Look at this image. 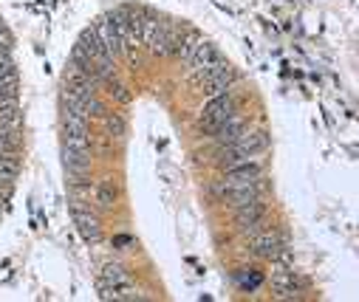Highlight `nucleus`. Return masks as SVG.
Returning <instances> with one entry per match:
<instances>
[{
  "instance_id": "13",
  "label": "nucleus",
  "mask_w": 359,
  "mask_h": 302,
  "mask_svg": "<svg viewBox=\"0 0 359 302\" xmlns=\"http://www.w3.org/2000/svg\"><path fill=\"white\" fill-rule=\"evenodd\" d=\"M201 46V34L198 32H193V28H187L184 34H178V48H175V57L182 59V63L187 66L190 59H193V54H195V48Z\"/></svg>"
},
{
  "instance_id": "5",
  "label": "nucleus",
  "mask_w": 359,
  "mask_h": 302,
  "mask_svg": "<svg viewBox=\"0 0 359 302\" xmlns=\"http://www.w3.org/2000/svg\"><path fill=\"white\" fill-rule=\"evenodd\" d=\"M147 48H151L156 57H175V48H178V32L173 26L162 23L159 32L151 37V43H147Z\"/></svg>"
},
{
  "instance_id": "18",
  "label": "nucleus",
  "mask_w": 359,
  "mask_h": 302,
  "mask_svg": "<svg viewBox=\"0 0 359 302\" xmlns=\"http://www.w3.org/2000/svg\"><path fill=\"white\" fill-rule=\"evenodd\" d=\"M105 128H108V133H110L113 139H122V136H125V130H128L125 119L119 116V113H113V116H108V119H105Z\"/></svg>"
},
{
  "instance_id": "8",
  "label": "nucleus",
  "mask_w": 359,
  "mask_h": 302,
  "mask_svg": "<svg viewBox=\"0 0 359 302\" xmlns=\"http://www.w3.org/2000/svg\"><path fill=\"white\" fill-rule=\"evenodd\" d=\"M232 82H235V71H232L226 63H221L213 74L204 79V94H206L209 99H213V97H221V94H226V90H229Z\"/></svg>"
},
{
  "instance_id": "10",
  "label": "nucleus",
  "mask_w": 359,
  "mask_h": 302,
  "mask_svg": "<svg viewBox=\"0 0 359 302\" xmlns=\"http://www.w3.org/2000/svg\"><path fill=\"white\" fill-rule=\"evenodd\" d=\"M63 167L68 175H88V170H91V156L63 144Z\"/></svg>"
},
{
  "instance_id": "11",
  "label": "nucleus",
  "mask_w": 359,
  "mask_h": 302,
  "mask_svg": "<svg viewBox=\"0 0 359 302\" xmlns=\"http://www.w3.org/2000/svg\"><path fill=\"white\" fill-rule=\"evenodd\" d=\"M244 130H246V122H244V116L232 113V116L226 119V122H224V125H221V128L215 130V136H213V139H215L218 144H232V141H235L237 136H241Z\"/></svg>"
},
{
  "instance_id": "19",
  "label": "nucleus",
  "mask_w": 359,
  "mask_h": 302,
  "mask_svg": "<svg viewBox=\"0 0 359 302\" xmlns=\"http://www.w3.org/2000/svg\"><path fill=\"white\" fill-rule=\"evenodd\" d=\"M9 77H17V68H14V59L9 57V51L0 54V79H9Z\"/></svg>"
},
{
  "instance_id": "4",
  "label": "nucleus",
  "mask_w": 359,
  "mask_h": 302,
  "mask_svg": "<svg viewBox=\"0 0 359 302\" xmlns=\"http://www.w3.org/2000/svg\"><path fill=\"white\" fill-rule=\"evenodd\" d=\"M99 283H105V285H110V288H116V291L128 294V299H142L139 294H130V291H133V283H130V277H128V271L119 265V263H108V265L102 268Z\"/></svg>"
},
{
  "instance_id": "20",
  "label": "nucleus",
  "mask_w": 359,
  "mask_h": 302,
  "mask_svg": "<svg viewBox=\"0 0 359 302\" xmlns=\"http://www.w3.org/2000/svg\"><path fill=\"white\" fill-rule=\"evenodd\" d=\"M66 147L82 150V153H91V136H66Z\"/></svg>"
},
{
  "instance_id": "2",
  "label": "nucleus",
  "mask_w": 359,
  "mask_h": 302,
  "mask_svg": "<svg viewBox=\"0 0 359 302\" xmlns=\"http://www.w3.org/2000/svg\"><path fill=\"white\" fill-rule=\"evenodd\" d=\"M260 184V167L255 161H246V164H237L232 170H226L224 181L215 184V195H226L229 190H241V187H258Z\"/></svg>"
},
{
  "instance_id": "14",
  "label": "nucleus",
  "mask_w": 359,
  "mask_h": 302,
  "mask_svg": "<svg viewBox=\"0 0 359 302\" xmlns=\"http://www.w3.org/2000/svg\"><path fill=\"white\" fill-rule=\"evenodd\" d=\"M17 170H20L17 153H0V184H14Z\"/></svg>"
},
{
  "instance_id": "6",
  "label": "nucleus",
  "mask_w": 359,
  "mask_h": 302,
  "mask_svg": "<svg viewBox=\"0 0 359 302\" xmlns=\"http://www.w3.org/2000/svg\"><path fill=\"white\" fill-rule=\"evenodd\" d=\"M280 246H283V240H280V234L272 232V229H258V232L252 234V252H255L258 257L275 260V254L280 252Z\"/></svg>"
},
{
  "instance_id": "9",
  "label": "nucleus",
  "mask_w": 359,
  "mask_h": 302,
  "mask_svg": "<svg viewBox=\"0 0 359 302\" xmlns=\"http://www.w3.org/2000/svg\"><path fill=\"white\" fill-rule=\"evenodd\" d=\"M232 144H235L237 150H241L244 156H249V159H252V156L263 153V150L269 147V136H266L263 130H255V133H246V130H244V133L237 136Z\"/></svg>"
},
{
  "instance_id": "12",
  "label": "nucleus",
  "mask_w": 359,
  "mask_h": 302,
  "mask_svg": "<svg viewBox=\"0 0 359 302\" xmlns=\"http://www.w3.org/2000/svg\"><path fill=\"white\" fill-rule=\"evenodd\" d=\"M260 187H263V184H258V187H241V190H229L224 198H226V203H229L232 209H241V206H249V203L260 201Z\"/></svg>"
},
{
  "instance_id": "1",
  "label": "nucleus",
  "mask_w": 359,
  "mask_h": 302,
  "mask_svg": "<svg viewBox=\"0 0 359 302\" xmlns=\"http://www.w3.org/2000/svg\"><path fill=\"white\" fill-rule=\"evenodd\" d=\"M235 113V99L229 94H221V97H213L206 105H204V113H201V133L204 136H215V130L226 122V119Z\"/></svg>"
},
{
  "instance_id": "17",
  "label": "nucleus",
  "mask_w": 359,
  "mask_h": 302,
  "mask_svg": "<svg viewBox=\"0 0 359 302\" xmlns=\"http://www.w3.org/2000/svg\"><path fill=\"white\" fill-rule=\"evenodd\" d=\"M116 201V187L110 184V181H99L97 184V203L99 206H110Z\"/></svg>"
},
{
  "instance_id": "22",
  "label": "nucleus",
  "mask_w": 359,
  "mask_h": 302,
  "mask_svg": "<svg viewBox=\"0 0 359 302\" xmlns=\"http://www.w3.org/2000/svg\"><path fill=\"white\" fill-rule=\"evenodd\" d=\"M0 212H3V206H0Z\"/></svg>"
},
{
  "instance_id": "7",
  "label": "nucleus",
  "mask_w": 359,
  "mask_h": 302,
  "mask_svg": "<svg viewBox=\"0 0 359 302\" xmlns=\"http://www.w3.org/2000/svg\"><path fill=\"white\" fill-rule=\"evenodd\" d=\"M263 215H266V206L260 201H255L249 206L235 209V223H237V229H241L244 234H255L258 226H260V221H263Z\"/></svg>"
},
{
  "instance_id": "16",
  "label": "nucleus",
  "mask_w": 359,
  "mask_h": 302,
  "mask_svg": "<svg viewBox=\"0 0 359 302\" xmlns=\"http://www.w3.org/2000/svg\"><path fill=\"white\" fill-rule=\"evenodd\" d=\"M20 97V82L17 77H9V79H0V105H9V102H17Z\"/></svg>"
},
{
  "instance_id": "3",
  "label": "nucleus",
  "mask_w": 359,
  "mask_h": 302,
  "mask_svg": "<svg viewBox=\"0 0 359 302\" xmlns=\"http://www.w3.org/2000/svg\"><path fill=\"white\" fill-rule=\"evenodd\" d=\"M68 209H71L74 223H77V232H79V237L85 240V243H99L102 229H99L97 215L91 212V206H85L82 201H71V203H68Z\"/></svg>"
},
{
  "instance_id": "21",
  "label": "nucleus",
  "mask_w": 359,
  "mask_h": 302,
  "mask_svg": "<svg viewBox=\"0 0 359 302\" xmlns=\"http://www.w3.org/2000/svg\"><path fill=\"white\" fill-rule=\"evenodd\" d=\"M108 85H110V94L116 97V102H122V105H125V102H130V94H128V88H125L122 82H116V79H110Z\"/></svg>"
},
{
  "instance_id": "15",
  "label": "nucleus",
  "mask_w": 359,
  "mask_h": 302,
  "mask_svg": "<svg viewBox=\"0 0 359 302\" xmlns=\"http://www.w3.org/2000/svg\"><path fill=\"white\" fill-rule=\"evenodd\" d=\"M63 130H66V136H88V119L63 113Z\"/></svg>"
}]
</instances>
